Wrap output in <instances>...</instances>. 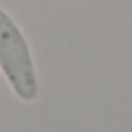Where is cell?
Wrapping results in <instances>:
<instances>
[{"label": "cell", "mask_w": 132, "mask_h": 132, "mask_svg": "<svg viewBox=\"0 0 132 132\" xmlns=\"http://www.w3.org/2000/svg\"><path fill=\"white\" fill-rule=\"evenodd\" d=\"M0 68L12 91L25 103L39 93L31 51L18 23L0 8Z\"/></svg>", "instance_id": "obj_1"}]
</instances>
